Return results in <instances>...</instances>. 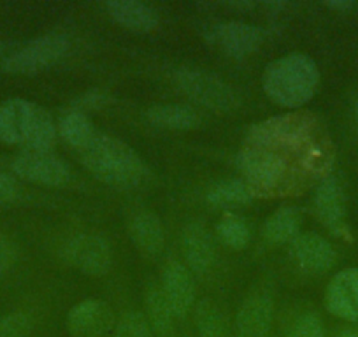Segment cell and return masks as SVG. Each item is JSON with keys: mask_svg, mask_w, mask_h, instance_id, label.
Segmentation results:
<instances>
[{"mask_svg": "<svg viewBox=\"0 0 358 337\" xmlns=\"http://www.w3.org/2000/svg\"><path fill=\"white\" fill-rule=\"evenodd\" d=\"M292 337H325L323 322L316 313H306L297 320Z\"/></svg>", "mask_w": 358, "mask_h": 337, "instance_id": "obj_30", "label": "cell"}, {"mask_svg": "<svg viewBox=\"0 0 358 337\" xmlns=\"http://www.w3.org/2000/svg\"><path fill=\"white\" fill-rule=\"evenodd\" d=\"M32 318L27 313L16 311L0 318V337H29Z\"/></svg>", "mask_w": 358, "mask_h": 337, "instance_id": "obj_29", "label": "cell"}, {"mask_svg": "<svg viewBox=\"0 0 358 337\" xmlns=\"http://www.w3.org/2000/svg\"><path fill=\"white\" fill-rule=\"evenodd\" d=\"M315 208L318 218L330 230L337 232L343 229L344 218H346V201H344L343 188L336 178H329L320 185L316 190Z\"/></svg>", "mask_w": 358, "mask_h": 337, "instance_id": "obj_18", "label": "cell"}, {"mask_svg": "<svg viewBox=\"0 0 358 337\" xmlns=\"http://www.w3.org/2000/svg\"><path fill=\"white\" fill-rule=\"evenodd\" d=\"M176 83L187 97L215 113H229L237 106L232 88L216 74L202 69H179Z\"/></svg>", "mask_w": 358, "mask_h": 337, "instance_id": "obj_3", "label": "cell"}, {"mask_svg": "<svg viewBox=\"0 0 358 337\" xmlns=\"http://www.w3.org/2000/svg\"><path fill=\"white\" fill-rule=\"evenodd\" d=\"M311 125L313 120L308 115L295 113V115L278 116V118H271L267 122L253 125V129L248 132V141H251L253 146L260 148L299 143L308 136Z\"/></svg>", "mask_w": 358, "mask_h": 337, "instance_id": "obj_6", "label": "cell"}, {"mask_svg": "<svg viewBox=\"0 0 358 337\" xmlns=\"http://www.w3.org/2000/svg\"><path fill=\"white\" fill-rule=\"evenodd\" d=\"M337 337H358V334L351 332V330H344V332H341Z\"/></svg>", "mask_w": 358, "mask_h": 337, "instance_id": "obj_35", "label": "cell"}, {"mask_svg": "<svg viewBox=\"0 0 358 337\" xmlns=\"http://www.w3.org/2000/svg\"><path fill=\"white\" fill-rule=\"evenodd\" d=\"M325 306L346 322L358 320V267L344 269L332 278L325 292Z\"/></svg>", "mask_w": 358, "mask_h": 337, "instance_id": "obj_11", "label": "cell"}, {"mask_svg": "<svg viewBox=\"0 0 358 337\" xmlns=\"http://www.w3.org/2000/svg\"><path fill=\"white\" fill-rule=\"evenodd\" d=\"M183 253L192 273L204 274L215 259L211 234L201 223H190L183 230Z\"/></svg>", "mask_w": 358, "mask_h": 337, "instance_id": "obj_17", "label": "cell"}, {"mask_svg": "<svg viewBox=\"0 0 358 337\" xmlns=\"http://www.w3.org/2000/svg\"><path fill=\"white\" fill-rule=\"evenodd\" d=\"M195 327L199 337H230L225 315L218 304L204 299L195 308Z\"/></svg>", "mask_w": 358, "mask_h": 337, "instance_id": "obj_26", "label": "cell"}, {"mask_svg": "<svg viewBox=\"0 0 358 337\" xmlns=\"http://www.w3.org/2000/svg\"><path fill=\"white\" fill-rule=\"evenodd\" d=\"M208 202L213 208L234 211L251 202V190L239 180H223L208 192Z\"/></svg>", "mask_w": 358, "mask_h": 337, "instance_id": "obj_22", "label": "cell"}, {"mask_svg": "<svg viewBox=\"0 0 358 337\" xmlns=\"http://www.w3.org/2000/svg\"><path fill=\"white\" fill-rule=\"evenodd\" d=\"M16 195H18V185H16V181L9 174L0 171V206L13 202L16 199Z\"/></svg>", "mask_w": 358, "mask_h": 337, "instance_id": "obj_32", "label": "cell"}, {"mask_svg": "<svg viewBox=\"0 0 358 337\" xmlns=\"http://www.w3.org/2000/svg\"><path fill=\"white\" fill-rule=\"evenodd\" d=\"M218 236L223 244H227L232 250H243L250 243V230H248L246 222L241 216L227 213L218 222Z\"/></svg>", "mask_w": 358, "mask_h": 337, "instance_id": "obj_27", "label": "cell"}, {"mask_svg": "<svg viewBox=\"0 0 358 337\" xmlns=\"http://www.w3.org/2000/svg\"><path fill=\"white\" fill-rule=\"evenodd\" d=\"M292 257L302 269L311 274L327 273L336 264L334 246L315 232L299 234L292 241Z\"/></svg>", "mask_w": 358, "mask_h": 337, "instance_id": "obj_14", "label": "cell"}, {"mask_svg": "<svg viewBox=\"0 0 358 337\" xmlns=\"http://www.w3.org/2000/svg\"><path fill=\"white\" fill-rule=\"evenodd\" d=\"M237 165L251 185L258 188H273L283 180L287 164L283 157L271 151L268 148L251 146L241 151Z\"/></svg>", "mask_w": 358, "mask_h": 337, "instance_id": "obj_8", "label": "cell"}, {"mask_svg": "<svg viewBox=\"0 0 358 337\" xmlns=\"http://www.w3.org/2000/svg\"><path fill=\"white\" fill-rule=\"evenodd\" d=\"M13 171L22 180L44 187H64L71 180L69 165L51 153L25 151L13 160Z\"/></svg>", "mask_w": 358, "mask_h": 337, "instance_id": "obj_7", "label": "cell"}, {"mask_svg": "<svg viewBox=\"0 0 358 337\" xmlns=\"http://www.w3.org/2000/svg\"><path fill=\"white\" fill-rule=\"evenodd\" d=\"M273 299L264 292L251 294L244 299L237 313L236 327L239 337H267L273 327Z\"/></svg>", "mask_w": 358, "mask_h": 337, "instance_id": "obj_12", "label": "cell"}, {"mask_svg": "<svg viewBox=\"0 0 358 337\" xmlns=\"http://www.w3.org/2000/svg\"><path fill=\"white\" fill-rule=\"evenodd\" d=\"M55 139H57V127H55L53 118L46 109L36 106L32 123H30L29 134L23 143L27 151H37V153H50L53 148Z\"/></svg>", "mask_w": 358, "mask_h": 337, "instance_id": "obj_25", "label": "cell"}, {"mask_svg": "<svg viewBox=\"0 0 358 337\" xmlns=\"http://www.w3.org/2000/svg\"><path fill=\"white\" fill-rule=\"evenodd\" d=\"M144 306L148 313V323L162 337H171L174 332V311L165 297L160 285H150L144 295Z\"/></svg>", "mask_w": 358, "mask_h": 337, "instance_id": "obj_20", "label": "cell"}, {"mask_svg": "<svg viewBox=\"0 0 358 337\" xmlns=\"http://www.w3.org/2000/svg\"><path fill=\"white\" fill-rule=\"evenodd\" d=\"M36 104L23 99H8L0 104V143L23 144L32 123Z\"/></svg>", "mask_w": 358, "mask_h": 337, "instance_id": "obj_15", "label": "cell"}, {"mask_svg": "<svg viewBox=\"0 0 358 337\" xmlns=\"http://www.w3.org/2000/svg\"><path fill=\"white\" fill-rule=\"evenodd\" d=\"M113 337H153V332L143 313L129 311L116 322Z\"/></svg>", "mask_w": 358, "mask_h": 337, "instance_id": "obj_28", "label": "cell"}, {"mask_svg": "<svg viewBox=\"0 0 358 337\" xmlns=\"http://www.w3.org/2000/svg\"><path fill=\"white\" fill-rule=\"evenodd\" d=\"M162 290L174 311L176 318H183L190 313L195 299V285L192 271L176 260L165 266L162 273Z\"/></svg>", "mask_w": 358, "mask_h": 337, "instance_id": "obj_13", "label": "cell"}, {"mask_svg": "<svg viewBox=\"0 0 358 337\" xmlns=\"http://www.w3.org/2000/svg\"><path fill=\"white\" fill-rule=\"evenodd\" d=\"M106 101H108V99H106V95H102L101 92H92V94H86L83 95V97H79L78 106L94 109V108H101Z\"/></svg>", "mask_w": 358, "mask_h": 337, "instance_id": "obj_33", "label": "cell"}, {"mask_svg": "<svg viewBox=\"0 0 358 337\" xmlns=\"http://www.w3.org/2000/svg\"><path fill=\"white\" fill-rule=\"evenodd\" d=\"M301 216L294 208H281L264 223V236L268 243L285 244L292 243L299 236Z\"/></svg>", "mask_w": 358, "mask_h": 337, "instance_id": "obj_23", "label": "cell"}, {"mask_svg": "<svg viewBox=\"0 0 358 337\" xmlns=\"http://www.w3.org/2000/svg\"><path fill=\"white\" fill-rule=\"evenodd\" d=\"M69 48H71V41L62 34L37 37V39L25 44L22 50L6 58L2 69L8 74H37V72L44 71V69L51 67L58 60H62L67 55Z\"/></svg>", "mask_w": 358, "mask_h": 337, "instance_id": "obj_4", "label": "cell"}, {"mask_svg": "<svg viewBox=\"0 0 358 337\" xmlns=\"http://www.w3.org/2000/svg\"><path fill=\"white\" fill-rule=\"evenodd\" d=\"M355 120H357V125H358V102L357 106H355Z\"/></svg>", "mask_w": 358, "mask_h": 337, "instance_id": "obj_36", "label": "cell"}, {"mask_svg": "<svg viewBox=\"0 0 358 337\" xmlns=\"http://www.w3.org/2000/svg\"><path fill=\"white\" fill-rule=\"evenodd\" d=\"M115 325L109 304L99 299L79 302L67 315V330L72 337H106Z\"/></svg>", "mask_w": 358, "mask_h": 337, "instance_id": "obj_10", "label": "cell"}, {"mask_svg": "<svg viewBox=\"0 0 358 337\" xmlns=\"http://www.w3.org/2000/svg\"><path fill=\"white\" fill-rule=\"evenodd\" d=\"M327 6H329L330 9H336V11H350V9L355 8V2H351V0H329L327 2Z\"/></svg>", "mask_w": 358, "mask_h": 337, "instance_id": "obj_34", "label": "cell"}, {"mask_svg": "<svg viewBox=\"0 0 358 337\" xmlns=\"http://www.w3.org/2000/svg\"><path fill=\"white\" fill-rule=\"evenodd\" d=\"M109 16L123 29L136 34H148L157 29L158 15L139 0H111L106 4Z\"/></svg>", "mask_w": 358, "mask_h": 337, "instance_id": "obj_16", "label": "cell"}, {"mask_svg": "<svg viewBox=\"0 0 358 337\" xmlns=\"http://www.w3.org/2000/svg\"><path fill=\"white\" fill-rule=\"evenodd\" d=\"M130 237L132 243L144 255L155 257L164 248V227L160 218L151 211H143L136 215L130 222Z\"/></svg>", "mask_w": 358, "mask_h": 337, "instance_id": "obj_19", "label": "cell"}, {"mask_svg": "<svg viewBox=\"0 0 358 337\" xmlns=\"http://www.w3.org/2000/svg\"><path fill=\"white\" fill-rule=\"evenodd\" d=\"M64 257L74 269L86 276H104L113 264V251L108 241L95 234H81L65 244Z\"/></svg>", "mask_w": 358, "mask_h": 337, "instance_id": "obj_5", "label": "cell"}, {"mask_svg": "<svg viewBox=\"0 0 358 337\" xmlns=\"http://www.w3.org/2000/svg\"><path fill=\"white\" fill-rule=\"evenodd\" d=\"M16 262V248L9 237L0 234V273L11 269Z\"/></svg>", "mask_w": 358, "mask_h": 337, "instance_id": "obj_31", "label": "cell"}, {"mask_svg": "<svg viewBox=\"0 0 358 337\" xmlns=\"http://www.w3.org/2000/svg\"><path fill=\"white\" fill-rule=\"evenodd\" d=\"M78 153L86 171L109 187L129 190L146 178V165L139 155L116 137L97 132Z\"/></svg>", "mask_w": 358, "mask_h": 337, "instance_id": "obj_1", "label": "cell"}, {"mask_svg": "<svg viewBox=\"0 0 358 337\" xmlns=\"http://www.w3.org/2000/svg\"><path fill=\"white\" fill-rule=\"evenodd\" d=\"M2 50H4V46H2V43H0V53H2Z\"/></svg>", "mask_w": 358, "mask_h": 337, "instance_id": "obj_37", "label": "cell"}, {"mask_svg": "<svg viewBox=\"0 0 358 337\" xmlns=\"http://www.w3.org/2000/svg\"><path fill=\"white\" fill-rule=\"evenodd\" d=\"M206 41L222 50L223 53L241 58L255 53L260 48L264 34L258 27L250 23L229 22L209 27L206 32Z\"/></svg>", "mask_w": 358, "mask_h": 337, "instance_id": "obj_9", "label": "cell"}, {"mask_svg": "<svg viewBox=\"0 0 358 337\" xmlns=\"http://www.w3.org/2000/svg\"><path fill=\"white\" fill-rule=\"evenodd\" d=\"M58 129H60V136L64 137L65 143L78 151L81 148H85L90 141L94 139L95 134H97V129L94 127L92 120L81 109L65 113L62 116Z\"/></svg>", "mask_w": 358, "mask_h": 337, "instance_id": "obj_24", "label": "cell"}, {"mask_svg": "<svg viewBox=\"0 0 358 337\" xmlns=\"http://www.w3.org/2000/svg\"><path fill=\"white\" fill-rule=\"evenodd\" d=\"M268 99L283 108H301L315 97L320 72L315 60L304 53H290L273 62L262 79Z\"/></svg>", "mask_w": 358, "mask_h": 337, "instance_id": "obj_2", "label": "cell"}, {"mask_svg": "<svg viewBox=\"0 0 358 337\" xmlns=\"http://www.w3.org/2000/svg\"><path fill=\"white\" fill-rule=\"evenodd\" d=\"M146 120L151 125L167 130H192L201 122L194 109L178 104L153 106L146 111Z\"/></svg>", "mask_w": 358, "mask_h": 337, "instance_id": "obj_21", "label": "cell"}]
</instances>
